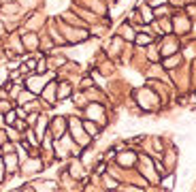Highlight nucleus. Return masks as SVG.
Returning a JSON list of instances; mask_svg holds the SVG:
<instances>
[{
  "mask_svg": "<svg viewBox=\"0 0 196 192\" xmlns=\"http://www.w3.org/2000/svg\"><path fill=\"white\" fill-rule=\"evenodd\" d=\"M26 45H28V49H34V47L38 45V39L32 34V36H26Z\"/></svg>",
  "mask_w": 196,
  "mask_h": 192,
  "instance_id": "f257e3e1",
  "label": "nucleus"
},
{
  "mask_svg": "<svg viewBox=\"0 0 196 192\" xmlns=\"http://www.w3.org/2000/svg\"><path fill=\"white\" fill-rule=\"evenodd\" d=\"M30 98H32V94H30V92H26V94H21L19 103H26V101H30Z\"/></svg>",
  "mask_w": 196,
  "mask_h": 192,
  "instance_id": "f03ea898",
  "label": "nucleus"
},
{
  "mask_svg": "<svg viewBox=\"0 0 196 192\" xmlns=\"http://www.w3.org/2000/svg\"><path fill=\"white\" fill-rule=\"evenodd\" d=\"M162 184H164V188H173V177H168V179H164Z\"/></svg>",
  "mask_w": 196,
  "mask_h": 192,
  "instance_id": "7ed1b4c3",
  "label": "nucleus"
},
{
  "mask_svg": "<svg viewBox=\"0 0 196 192\" xmlns=\"http://www.w3.org/2000/svg\"><path fill=\"white\" fill-rule=\"evenodd\" d=\"M7 122H9V124H11V122H15V113H13V111H11V113H7Z\"/></svg>",
  "mask_w": 196,
  "mask_h": 192,
  "instance_id": "20e7f679",
  "label": "nucleus"
}]
</instances>
